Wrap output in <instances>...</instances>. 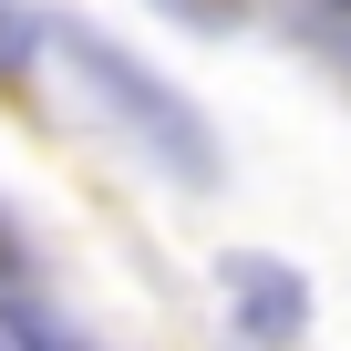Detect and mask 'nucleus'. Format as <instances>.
<instances>
[{
    "label": "nucleus",
    "mask_w": 351,
    "mask_h": 351,
    "mask_svg": "<svg viewBox=\"0 0 351 351\" xmlns=\"http://www.w3.org/2000/svg\"><path fill=\"white\" fill-rule=\"evenodd\" d=\"M52 42H62V62H73V73L114 104V114H124V134H134L165 176H186V186H217V145H207L197 104H176V93L134 62V52H114V42H104V32H83V21H62Z\"/></svg>",
    "instance_id": "obj_1"
},
{
    "label": "nucleus",
    "mask_w": 351,
    "mask_h": 351,
    "mask_svg": "<svg viewBox=\"0 0 351 351\" xmlns=\"http://www.w3.org/2000/svg\"><path fill=\"white\" fill-rule=\"evenodd\" d=\"M217 289H228V310H238V330H248L258 351H289V341L310 330V279H300L289 258L238 248V258H217Z\"/></svg>",
    "instance_id": "obj_2"
},
{
    "label": "nucleus",
    "mask_w": 351,
    "mask_h": 351,
    "mask_svg": "<svg viewBox=\"0 0 351 351\" xmlns=\"http://www.w3.org/2000/svg\"><path fill=\"white\" fill-rule=\"evenodd\" d=\"M0 330H11L21 351H73L62 330H52V310H42V289L21 279V289H0Z\"/></svg>",
    "instance_id": "obj_3"
},
{
    "label": "nucleus",
    "mask_w": 351,
    "mask_h": 351,
    "mask_svg": "<svg viewBox=\"0 0 351 351\" xmlns=\"http://www.w3.org/2000/svg\"><path fill=\"white\" fill-rule=\"evenodd\" d=\"M165 11H176V21H197V32H228V21H238V0H165Z\"/></svg>",
    "instance_id": "obj_4"
},
{
    "label": "nucleus",
    "mask_w": 351,
    "mask_h": 351,
    "mask_svg": "<svg viewBox=\"0 0 351 351\" xmlns=\"http://www.w3.org/2000/svg\"><path fill=\"white\" fill-rule=\"evenodd\" d=\"M0 62H32V21L11 11V0H0Z\"/></svg>",
    "instance_id": "obj_5"
}]
</instances>
